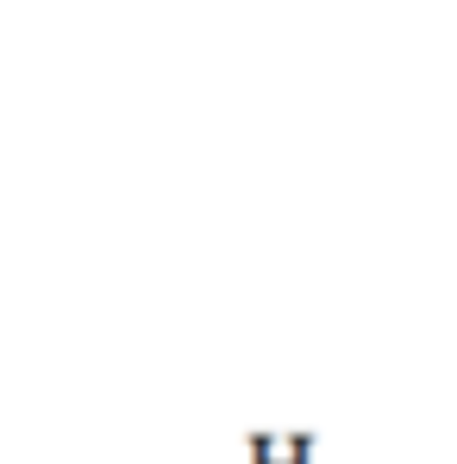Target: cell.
Instances as JSON below:
<instances>
[{
    "instance_id": "cell-1",
    "label": "cell",
    "mask_w": 457,
    "mask_h": 464,
    "mask_svg": "<svg viewBox=\"0 0 457 464\" xmlns=\"http://www.w3.org/2000/svg\"><path fill=\"white\" fill-rule=\"evenodd\" d=\"M251 464H313V433H251Z\"/></svg>"
}]
</instances>
